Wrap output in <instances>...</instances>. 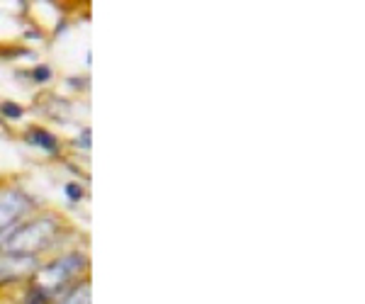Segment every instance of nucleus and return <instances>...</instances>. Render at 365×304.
<instances>
[{"instance_id":"f257e3e1","label":"nucleus","mask_w":365,"mask_h":304,"mask_svg":"<svg viewBox=\"0 0 365 304\" xmlns=\"http://www.w3.org/2000/svg\"><path fill=\"white\" fill-rule=\"evenodd\" d=\"M58 231V221L56 217H39L34 221L20 226H10V229L0 231L3 239V248L5 253H20V256H32L34 251L46 248L54 241Z\"/></svg>"},{"instance_id":"f03ea898","label":"nucleus","mask_w":365,"mask_h":304,"mask_svg":"<svg viewBox=\"0 0 365 304\" xmlns=\"http://www.w3.org/2000/svg\"><path fill=\"white\" fill-rule=\"evenodd\" d=\"M86 268V256L81 253H68L63 258H58L49 266H44L39 271V278H37V288L44 290L49 295L51 290H58L68 283L71 278H76L81 271Z\"/></svg>"},{"instance_id":"7ed1b4c3","label":"nucleus","mask_w":365,"mask_h":304,"mask_svg":"<svg viewBox=\"0 0 365 304\" xmlns=\"http://www.w3.org/2000/svg\"><path fill=\"white\" fill-rule=\"evenodd\" d=\"M29 200L20 190H5L0 192V231L15 226V221L27 212Z\"/></svg>"},{"instance_id":"20e7f679","label":"nucleus","mask_w":365,"mask_h":304,"mask_svg":"<svg viewBox=\"0 0 365 304\" xmlns=\"http://www.w3.org/2000/svg\"><path fill=\"white\" fill-rule=\"evenodd\" d=\"M29 271H34V258H32V256H20V253L0 256V285L13 283V280L27 276Z\"/></svg>"},{"instance_id":"39448f33","label":"nucleus","mask_w":365,"mask_h":304,"mask_svg":"<svg viewBox=\"0 0 365 304\" xmlns=\"http://www.w3.org/2000/svg\"><path fill=\"white\" fill-rule=\"evenodd\" d=\"M29 144L32 146H37V149H44V151H49V154H56V139L51 137L49 132H44V130H32L29 132Z\"/></svg>"},{"instance_id":"423d86ee","label":"nucleus","mask_w":365,"mask_h":304,"mask_svg":"<svg viewBox=\"0 0 365 304\" xmlns=\"http://www.w3.org/2000/svg\"><path fill=\"white\" fill-rule=\"evenodd\" d=\"M58 304H91V285H78L76 290H71Z\"/></svg>"},{"instance_id":"0eeeda50","label":"nucleus","mask_w":365,"mask_h":304,"mask_svg":"<svg viewBox=\"0 0 365 304\" xmlns=\"http://www.w3.org/2000/svg\"><path fill=\"white\" fill-rule=\"evenodd\" d=\"M46 300H49V295H46L44 290L34 288V290H32V292H29V295H27L25 304H46Z\"/></svg>"},{"instance_id":"6e6552de","label":"nucleus","mask_w":365,"mask_h":304,"mask_svg":"<svg viewBox=\"0 0 365 304\" xmlns=\"http://www.w3.org/2000/svg\"><path fill=\"white\" fill-rule=\"evenodd\" d=\"M3 115H8L10 120H20V117L25 115V110L15 103H3Z\"/></svg>"},{"instance_id":"1a4fd4ad","label":"nucleus","mask_w":365,"mask_h":304,"mask_svg":"<svg viewBox=\"0 0 365 304\" xmlns=\"http://www.w3.org/2000/svg\"><path fill=\"white\" fill-rule=\"evenodd\" d=\"M66 192H68V197H71V200H78V197H83V190H81V188H76L73 183L68 185Z\"/></svg>"},{"instance_id":"9d476101","label":"nucleus","mask_w":365,"mask_h":304,"mask_svg":"<svg viewBox=\"0 0 365 304\" xmlns=\"http://www.w3.org/2000/svg\"><path fill=\"white\" fill-rule=\"evenodd\" d=\"M49 75H51V71L46 66H42L39 71H34V78H37V80H49Z\"/></svg>"}]
</instances>
